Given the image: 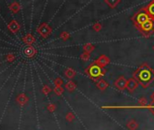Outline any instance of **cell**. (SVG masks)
Segmentation results:
<instances>
[{"mask_svg":"<svg viewBox=\"0 0 154 130\" xmlns=\"http://www.w3.org/2000/svg\"><path fill=\"white\" fill-rule=\"evenodd\" d=\"M133 79L136 80L138 84L147 89L154 81V70L147 66L146 64L141 66L133 73Z\"/></svg>","mask_w":154,"mask_h":130,"instance_id":"6da1fadb","label":"cell"},{"mask_svg":"<svg viewBox=\"0 0 154 130\" xmlns=\"http://www.w3.org/2000/svg\"><path fill=\"white\" fill-rule=\"evenodd\" d=\"M126 85H127V80H126V78L124 76H121L114 82V86L119 90H126Z\"/></svg>","mask_w":154,"mask_h":130,"instance_id":"7a4b0ae2","label":"cell"},{"mask_svg":"<svg viewBox=\"0 0 154 130\" xmlns=\"http://www.w3.org/2000/svg\"><path fill=\"white\" fill-rule=\"evenodd\" d=\"M89 73L94 78H97V77H99V76L103 74L102 69L100 68V66H98V65H94V66H92L89 69Z\"/></svg>","mask_w":154,"mask_h":130,"instance_id":"3957f363","label":"cell"},{"mask_svg":"<svg viewBox=\"0 0 154 130\" xmlns=\"http://www.w3.org/2000/svg\"><path fill=\"white\" fill-rule=\"evenodd\" d=\"M138 86H139V84H138V82L136 81L135 79L131 78V79L127 80L126 89L128 90V91H130V92H131V93L134 92V91L136 90V89L138 88Z\"/></svg>","mask_w":154,"mask_h":130,"instance_id":"277c9868","label":"cell"},{"mask_svg":"<svg viewBox=\"0 0 154 130\" xmlns=\"http://www.w3.org/2000/svg\"><path fill=\"white\" fill-rule=\"evenodd\" d=\"M126 126L129 130H137L138 127H139V123L137 122V120L135 119H130L127 124H126Z\"/></svg>","mask_w":154,"mask_h":130,"instance_id":"5b68a950","label":"cell"},{"mask_svg":"<svg viewBox=\"0 0 154 130\" xmlns=\"http://www.w3.org/2000/svg\"><path fill=\"white\" fill-rule=\"evenodd\" d=\"M17 102H18L21 106H23V105H25V104L27 102V98L26 97L25 94H20V95L17 97Z\"/></svg>","mask_w":154,"mask_h":130,"instance_id":"8992f818","label":"cell"},{"mask_svg":"<svg viewBox=\"0 0 154 130\" xmlns=\"http://www.w3.org/2000/svg\"><path fill=\"white\" fill-rule=\"evenodd\" d=\"M138 105H139V107H141V108L148 107V99L145 97L140 98L139 100H138Z\"/></svg>","mask_w":154,"mask_h":130,"instance_id":"52a82bcc","label":"cell"},{"mask_svg":"<svg viewBox=\"0 0 154 130\" xmlns=\"http://www.w3.org/2000/svg\"><path fill=\"white\" fill-rule=\"evenodd\" d=\"M148 20V16L145 14H140L137 17V21L140 24H143L144 22H146Z\"/></svg>","mask_w":154,"mask_h":130,"instance_id":"ba28073f","label":"cell"},{"mask_svg":"<svg viewBox=\"0 0 154 130\" xmlns=\"http://www.w3.org/2000/svg\"><path fill=\"white\" fill-rule=\"evenodd\" d=\"M97 87L101 90H104L108 88V83L105 82L104 81H100L97 84Z\"/></svg>","mask_w":154,"mask_h":130,"instance_id":"9c48e42d","label":"cell"},{"mask_svg":"<svg viewBox=\"0 0 154 130\" xmlns=\"http://www.w3.org/2000/svg\"><path fill=\"white\" fill-rule=\"evenodd\" d=\"M142 27H143L144 30H149V29L152 28V23H151L150 21L147 20L146 22H144V23L142 24Z\"/></svg>","mask_w":154,"mask_h":130,"instance_id":"30bf717a","label":"cell"},{"mask_svg":"<svg viewBox=\"0 0 154 130\" xmlns=\"http://www.w3.org/2000/svg\"><path fill=\"white\" fill-rule=\"evenodd\" d=\"M65 118H66L68 121H72V120L74 118V116H73V114H72V113H68V114L66 115Z\"/></svg>","mask_w":154,"mask_h":130,"instance_id":"8fae6325","label":"cell"},{"mask_svg":"<svg viewBox=\"0 0 154 130\" xmlns=\"http://www.w3.org/2000/svg\"><path fill=\"white\" fill-rule=\"evenodd\" d=\"M66 88H67L69 90H72L74 89V84L72 83V82H70V83L66 84Z\"/></svg>","mask_w":154,"mask_h":130,"instance_id":"7c38bea8","label":"cell"},{"mask_svg":"<svg viewBox=\"0 0 154 130\" xmlns=\"http://www.w3.org/2000/svg\"><path fill=\"white\" fill-rule=\"evenodd\" d=\"M150 100H151V102L149 103V105H148V107H150V106L154 105V92H152V94L150 95Z\"/></svg>","mask_w":154,"mask_h":130,"instance_id":"4fadbf2b","label":"cell"},{"mask_svg":"<svg viewBox=\"0 0 154 130\" xmlns=\"http://www.w3.org/2000/svg\"><path fill=\"white\" fill-rule=\"evenodd\" d=\"M54 91H55V93L57 94V95H61L62 94V92H63V90L62 89H58V87H56L55 88V90H54Z\"/></svg>","mask_w":154,"mask_h":130,"instance_id":"5bb4252c","label":"cell"},{"mask_svg":"<svg viewBox=\"0 0 154 130\" xmlns=\"http://www.w3.org/2000/svg\"><path fill=\"white\" fill-rule=\"evenodd\" d=\"M48 109H49V111H54L55 109V106L54 104H50V105H48Z\"/></svg>","mask_w":154,"mask_h":130,"instance_id":"9a60e30c","label":"cell"},{"mask_svg":"<svg viewBox=\"0 0 154 130\" xmlns=\"http://www.w3.org/2000/svg\"><path fill=\"white\" fill-rule=\"evenodd\" d=\"M43 91H44V93H45V94H47V93H48V92L50 91V89H48V88H47V87L45 86V87L44 88Z\"/></svg>","mask_w":154,"mask_h":130,"instance_id":"2e32d148","label":"cell"},{"mask_svg":"<svg viewBox=\"0 0 154 130\" xmlns=\"http://www.w3.org/2000/svg\"><path fill=\"white\" fill-rule=\"evenodd\" d=\"M149 108V109H150V111L154 114V105L153 106H150V107H148Z\"/></svg>","mask_w":154,"mask_h":130,"instance_id":"e0dca14e","label":"cell"},{"mask_svg":"<svg viewBox=\"0 0 154 130\" xmlns=\"http://www.w3.org/2000/svg\"><path fill=\"white\" fill-rule=\"evenodd\" d=\"M149 10H150V12H151L152 14H154V5H152V6L150 7V9H149Z\"/></svg>","mask_w":154,"mask_h":130,"instance_id":"ac0fdd59","label":"cell"},{"mask_svg":"<svg viewBox=\"0 0 154 130\" xmlns=\"http://www.w3.org/2000/svg\"><path fill=\"white\" fill-rule=\"evenodd\" d=\"M153 50H154V46H153Z\"/></svg>","mask_w":154,"mask_h":130,"instance_id":"d6986e66","label":"cell"}]
</instances>
